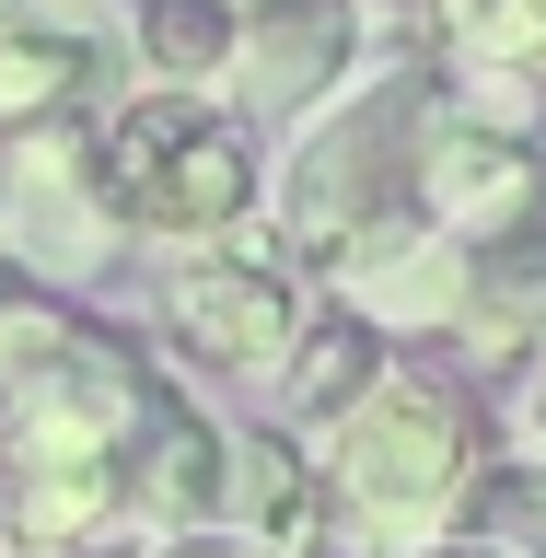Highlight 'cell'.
<instances>
[{
	"mask_svg": "<svg viewBox=\"0 0 546 558\" xmlns=\"http://www.w3.org/2000/svg\"><path fill=\"white\" fill-rule=\"evenodd\" d=\"M221 523V418L59 291H0V558H129Z\"/></svg>",
	"mask_w": 546,
	"mask_h": 558,
	"instance_id": "6da1fadb",
	"label": "cell"
},
{
	"mask_svg": "<svg viewBox=\"0 0 546 558\" xmlns=\"http://www.w3.org/2000/svg\"><path fill=\"white\" fill-rule=\"evenodd\" d=\"M314 465V558H442L465 547L500 477V408L430 349H396L361 408L303 442Z\"/></svg>",
	"mask_w": 546,
	"mask_h": 558,
	"instance_id": "7a4b0ae2",
	"label": "cell"
},
{
	"mask_svg": "<svg viewBox=\"0 0 546 558\" xmlns=\"http://www.w3.org/2000/svg\"><path fill=\"white\" fill-rule=\"evenodd\" d=\"M430 117H442V70L418 59V47L361 59L303 129L279 140V163H268V233L326 279L349 244H373L384 221H408V209H418V140H430Z\"/></svg>",
	"mask_w": 546,
	"mask_h": 558,
	"instance_id": "3957f363",
	"label": "cell"
},
{
	"mask_svg": "<svg viewBox=\"0 0 546 558\" xmlns=\"http://www.w3.org/2000/svg\"><path fill=\"white\" fill-rule=\"evenodd\" d=\"M105 186H117V221L151 256H186V244H233L268 221V151L221 94H129L105 117Z\"/></svg>",
	"mask_w": 546,
	"mask_h": 558,
	"instance_id": "277c9868",
	"label": "cell"
},
{
	"mask_svg": "<svg viewBox=\"0 0 546 558\" xmlns=\"http://www.w3.org/2000/svg\"><path fill=\"white\" fill-rule=\"evenodd\" d=\"M314 314H326V291H314V268L268 221L233 233V244L151 256V326L174 338V361H198V373H221V384L279 396V373H291V349H303Z\"/></svg>",
	"mask_w": 546,
	"mask_h": 558,
	"instance_id": "5b68a950",
	"label": "cell"
},
{
	"mask_svg": "<svg viewBox=\"0 0 546 558\" xmlns=\"http://www.w3.org/2000/svg\"><path fill=\"white\" fill-rule=\"evenodd\" d=\"M94 129L105 117L0 140V279H12V291L82 303L94 279L129 268V221H117V186H105V140Z\"/></svg>",
	"mask_w": 546,
	"mask_h": 558,
	"instance_id": "8992f818",
	"label": "cell"
},
{
	"mask_svg": "<svg viewBox=\"0 0 546 558\" xmlns=\"http://www.w3.org/2000/svg\"><path fill=\"white\" fill-rule=\"evenodd\" d=\"M129 94V0H0V140L117 117Z\"/></svg>",
	"mask_w": 546,
	"mask_h": 558,
	"instance_id": "52a82bcc",
	"label": "cell"
},
{
	"mask_svg": "<svg viewBox=\"0 0 546 558\" xmlns=\"http://www.w3.org/2000/svg\"><path fill=\"white\" fill-rule=\"evenodd\" d=\"M535 209H546L535 129L442 94V117H430V140H418V221H430L453 256H477V244H500L512 221H535Z\"/></svg>",
	"mask_w": 546,
	"mask_h": 558,
	"instance_id": "ba28073f",
	"label": "cell"
},
{
	"mask_svg": "<svg viewBox=\"0 0 546 558\" xmlns=\"http://www.w3.org/2000/svg\"><path fill=\"white\" fill-rule=\"evenodd\" d=\"M349 70H361V0H233L221 105L244 129H303Z\"/></svg>",
	"mask_w": 546,
	"mask_h": 558,
	"instance_id": "9c48e42d",
	"label": "cell"
},
{
	"mask_svg": "<svg viewBox=\"0 0 546 558\" xmlns=\"http://www.w3.org/2000/svg\"><path fill=\"white\" fill-rule=\"evenodd\" d=\"M418 59L442 70V94L523 117L546 94V0H418Z\"/></svg>",
	"mask_w": 546,
	"mask_h": 558,
	"instance_id": "30bf717a",
	"label": "cell"
},
{
	"mask_svg": "<svg viewBox=\"0 0 546 558\" xmlns=\"http://www.w3.org/2000/svg\"><path fill=\"white\" fill-rule=\"evenodd\" d=\"M535 349H546V209L465 256V314H453V349H442V361H453L465 384H477V373L523 384Z\"/></svg>",
	"mask_w": 546,
	"mask_h": 558,
	"instance_id": "8fae6325",
	"label": "cell"
},
{
	"mask_svg": "<svg viewBox=\"0 0 546 558\" xmlns=\"http://www.w3.org/2000/svg\"><path fill=\"white\" fill-rule=\"evenodd\" d=\"M221 535H256V547L314 558V465L303 442L256 418V430H221Z\"/></svg>",
	"mask_w": 546,
	"mask_h": 558,
	"instance_id": "7c38bea8",
	"label": "cell"
},
{
	"mask_svg": "<svg viewBox=\"0 0 546 558\" xmlns=\"http://www.w3.org/2000/svg\"><path fill=\"white\" fill-rule=\"evenodd\" d=\"M233 0H129V82L139 94H221Z\"/></svg>",
	"mask_w": 546,
	"mask_h": 558,
	"instance_id": "4fadbf2b",
	"label": "cell"
},
{
	"mask_svg": "<svg viewBox=\"0 0 546 558\" xmlns=\"http://www.w3.org/2000/svg\"><path fill=\"white\" fill-rule=\"evenodd\" d=\"M384 361H396V349H384L373 326H349V314L326 303V314L303 326V349H291L279 396H268V408H279V430H291V442H314V430H326L338 408H361V396H373V373H384Z\"/></svg>",
	"mask_w": 546,
	"mask_h": 558,
	"instance_id": "5bb4252c",
	"label": "cell"
},
{
	"mask_svg": "<svg viewBox=\"0 0 546 558\" xmlns=\"http://www.w3.org/2000/svg\"><path fill=\"white\" fill-rule=\"evenodd\" d=\"M465 547H488V558H546V465H512V453H500V477H488Z\"/></svg>",
	"mask_w": 546,
	"mask_h": 558,
	"instance_id": "9a60e30c",
	"label": "cell"
},
{
	"mask_svg": "<svg viewBox=\"0 0 546 558\" xmlns=\"http://www.w3.org/2000/svg\"><path fill=\"white\" fill-rule=\"evenodd\" d=\"M512 465H546V349L523 361V384H512Z\"/></svg>",
	"mask_w": 546,
	"mask_h": 558,
	"instance_id": "2e32d148",
	"label": "cell"
},
{
	"mask_svg": "<svg viewBox=\"0 0 546 558\" xmlns=\"http://www.w3.org/2000/svg\"><path fill=\"white\" fill-rule=\"evenodd\" d=\"M129 558H291V547H256V535H174V547H129Z\"/></svg>",
	"mask_w": 546,
	"mask_h": 558,
	"instance_id": "e0dca14e",
	"label": "cell"
},
{
	"mask_svg": "<svg viewBox=\"0 0 546 558\" xmlns=\"http://www.w3.org/2000/svg\"><path fill=\"white\" fill-rule=\"evenodd\" d=\"M535 151H546V94H535Z\"/></svg>",
	"mask_w": 546,
	"mask_h": 558,
	"instance_id": "ac0fdd59",
	"label": "cell"
},
{
	"mask_svg": "<svg viewBox=\"0 0 546 558\" xmlns=\"http://www.w3.org/2000/svg\"><path fill=\"white\" fill-rule=\"evenodd\" d=\"M442 558H488V547H442Z\"/></svg>",
	"mask_w": 546,
	"mask_h": 558,
	"instance_id": "d6986e66",
	"label": "cell"
},
{
	"mask_svg": "<svg viewBox=\"0 0 546 558\" xmlns=\"http://www.w3.org/2000/svg\"><path fill=\"white\" fill-rule=\"evenodd\" d=\"M0 291H12V279H0Z\"/></svg>",
	"mask_w": 546,
	"mask_h": 558,
	"instance_id": "ffe728a7",
	"label": "cell"
}]
</instances>
